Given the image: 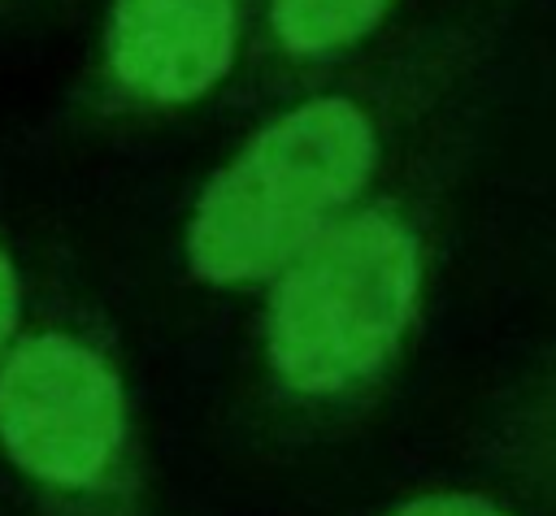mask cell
Returning a JSON list of instances; mask_svg holds the SVG:
<instances>
[{"instance_id":"obj_1","label":"cell","mask_w":556,"mask_h":516,"mask_svg":"<svg viewBox=\"0 0 556 516\" xmlns=\"http://www.w3.org/2000/svg\"><path fill=\"white\" fill-rule=\"evenodd\" d=\"M430 243L417 208L361 199L269 282L261 369L269 395L300 416L365 408L395 373L421 321Z\"/></svg>"},{"instance_id":"obj_2","label":"cell","mask_w":556,"mask_h":516,"mask_svg":"<svg viewBox=\"0 0 556 516\" xmlns=\"http://www.w3.org/2000/svg\"><path fill=\"white\" fill-rule=\"evenodd\" d=\"M382 121L361 91H321L269 117L195 195L182 256L204 286H265L304 243L369 199Z\"/></svg>"},{"instance_id":"obj_3","label":"cell","mask_w":556,"mask_h":516,"mask_svg":"<svg viewBox=\"0 0 556 516\" xmlns=\"http://www.w3.org/2000/svg\"><path fill=\"white\" fill-rule=\"evenodd\" d=\"M0 460L52 516H126L139 447L113 351L74 325H22L0 356Z\"/></svg>"},{"instance_id":"obj_4","label":"cell","mask_w":556,"mask_h":516,"mask_svg":"<svg viewBox=\"0 0 556 516\" xmlns=\"http://www.w3.org/2000/svg\"><path fill=\"white\" fill-rule=\"evenodd\" d=\"M239 0H113L104 82L130 108H187L235 65Z\"/></svg>"},{"instance_id":"obj_5","label":"cell","mask_w":556,"mask_h":516,"mask_svg":"<svg viewBox=\"0 0 556 516\" xmlns=\"http://www.w3.org/2000/svg\"><path fill=\"white\" fill-rule=\"evenodd\" d=\"M395 0H269L265 26L274 52L295 65H321L365 43Z\"/></svg>"},{"instance_id":"obj_6","label":"cell","mask_w":556,"mask_h":516,"mask_svg":"<svg viewBox=\"0 0 556 516\" xmlns=\"http://www.w3.org/2000/svg\"><path fill=\"white\" fill-rule=\"evenodd\" d=\"M382 516H513V512L473 490H434V494H413Z\"/></svg>"},{"instance_id":"obj_7","label":"cell","mask_w":556,"mask_h":516,"mask_svg":"<svg viewBox=\"0 0 556 516\" xmlns=\"http://www.w3.org/2000/svg\"><path fill=\"white\" fill-rule=\"evenodd\" d=\"M26 325V295H22V273L17 260L9 256V247L0 243V356L9 351V343L22 334Z\"/></svg>"},{"instance_id":"obj_8","label":"cell","mask_w":556,"mask_h":516,"mask_svg":"<svg viewBox=\"0 0 556 516\" xmlns=\"http://www.w3.org/2000/svg\"><path fill=\"white\" fill-rule=\"evenodd\" d=\"M534 425H539V451H543V460L556 468V382L547 386L543 403L534 408Z\"/></svg>"}]
</instances>
